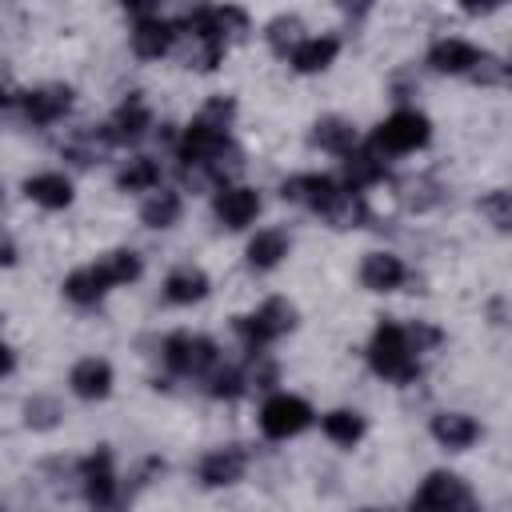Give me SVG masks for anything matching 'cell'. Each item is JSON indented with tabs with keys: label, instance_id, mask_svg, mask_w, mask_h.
Masks as SVG:
<instances>
[{
	"label": "cell",
	"instance_id": "obj_1",
	"mask_svg": "<svg viewBox=\"0 0 512 512\" xmlns=\"http://www.w3.org/2000/svg\"><path fill=\"white\" fill-rule=\"evenodd\" d=\"M364 356H368V368H372L380 380H388V384H412V380L420 376V356L412 352L408 332H404V324H396V320H380V324L372 328Z\"/></svg>",
	"mask_w": 512,
	"mask_h": 512
},
{
	"label": "cell",
	"instance_id": "obj_2",
	"mask_svg": "<svg viewBox=\"0 0 512 512\" xmlns=\"http://www.w3.org/2000/svg\"><path fill=\"white\" fill-rule=\"evenodd\" d=\"M296 324H300V312H296V304H292L288 296H268V300L256 304L252 312L232 316V332L240 336V344L248 348V356H256V352H264L268 344L284 340Z\"/></svg>",
	"mask_w": 512,
	"mask_h": 512
},
{
	"label": "cell",
	"instance_id": "obj_3",
	"mask_svg": "<svg viewBox=\"0 0 512 512\" xmlns=\"http://www.w3.org/2000/svg\"><path fill=\"white\" fill-rule=\"evenodd\" d=\"M76 480H80V492H84V504L92 512H124L128 508V492L116 476V460H112V448H92L84 460H76Z\"/></svg>",
	"mask_w": 512,
	"mask_h": 512
},
{
	"label": "cell",
	"instance_id": "obj_4",
	"mask_svg": "<svg viewBox=\"0 0 512 512\" xmlns=\"http://www.w3.org/2000/svg\"><path fill=\"white\" fill-rule=\"evenodd\" d=\"M160 356H164V368L172 376H184V380H208L224 360H220V344L204 332H168L164 344H160Z\"/></svg>",
	"mask_w": 512,
	"mask_h": 512
},
{
	"label": "cell",
	"instance_id": "obj_5",
	"mask_svg": "<svg viewBox=\"0 0 512 512\" xmlns=\"http://www.w3.org/2000/svg\"><path fill=\"white\" fill-rule=\"evenodd\" d=\"M368 144L380 156H412V152H420V148L432 144V120L420 108H396V112H388L372 128Z\"/></svg>",
	"mask_w": 512,
	"mask_h": 512
},
{
	"label": "cell",
	"instance_id": "obj_6",
	"mask_svg": "<svg viewBox=\"0 0 512 512\" xmlns=\"http://www.w3.org/2000/svg\"><path fill=\"white\" fill-rule=\"evenodd\" d=\"M408 512H480V500H476V492L464 476H456L448 468H436L412 492Z\"/></svg>",
	"mask_w": 512,
	"mask_h": 512
},
{
	"label": "cell",
	"instance_id": "obj_7",
	"mask_svg": "<svg viewBox=\"0 0 512 512\" xmlns=\"http://www.w3.org/2000/svg\"><path fill=\"white\" fill-rule=\"evenodd\" d=\"M128 12H132L128 48H132L136 60H164L180 44V32H176L172 16H164L156 4H128Z\"/></svg>",
	"mask_w": 512,
	"mask_h": 512
},
{
	"label": "cell",
	"instance_id": "obj_8",
	"mask_svg": "<svg viewBox=\"0 0 512 512\" xmlns=\"http://www.w3.org/2000/svg\"><path fill=\"white\" fill-rule=\"evenodd\" d=\"M256 424H260V436L264 440H276L280 444V440H292V436L308 432L316 424V408L304 396H296V392H272L260 404Z\"/></svg>",
	"mask_w": 512,
	"mask_h": 512
},
{
	"label": "cell",
	"instance_id": "obj_9",
	"mask_svg": "<svg viewBox=\"0 0 512 512\" xmlns=\"http://www.w3.org/2000/svg\"><path fill=\"white\" fill-rule=\"evenodd\" d=\"M76 104V88L64 84V80H48V84H36V88H24L16 92V108L20 116L32 124V128H52L60 124Z\"/></svg>",
	"mask_w": 512,
	"mask_h": 512
},
{
	"label": "cell",
	"instance_id": "obj_10",
	"mask_svg": "<svg viewBox=\"0 0 512 512\" xmlns=\"http://www.w3.org/2000/svg\"><path fill=\"white\" fill-rule=\"evenodd\" d=\"M152 128H156V116H152L148 100H144L140 92H128V96L112 108V116L100 124V136H104L108 148H132V144H140Z\"/></svg>",
	"mask_w": 512,
	"mask_h": 512
},
{
	"label": "cell",
	"instance_id": "obj_11",
	"mask_svg": "<svg viewBox=\"0 0 512 512\" xmlns=\"http://www.w3.org/2000/svg\"><path fill=\"white\" fill-rule=\"evenodd\" d=\"M260 212H264V196L248 184H224L212 192V216L228 232H244L248 224H256Z\"/></svg>",
	"mask_w": 512,
	"mask_h": 512
},
{
	"label": "cell",
	"instance_id": "obj_12",
	"mask_svg": "<svg viewBox=\"0 0 512 512\" xmlns=\"http://www.w3.org/2000/svg\"><path fill=\"white\" fill-rule=\"evenodd\" d=\"M340 192H344L340 180L328 176V172H296V176H288V180L280 184V200H288V204H296V208H308V212H316V216H324V212L336 204Z\"/></svg>",
	"mask_w": 512,
	"mask_h": 512
},
{
	"label": "cell",
	"instance_id": "obj_13",
	"mask_svg": "<svg viewBox=\"0 0 512 512\" xmlns=\"http://www.w3.org/2000/svg\"><path fill=\"white\" fill-rule=\"evenodd\" d=\"M248 464H252V456H248L244 444L208 448V452L200 456V464H196V480H200L204 488H232V484L244 480Z\"/></svg>",
	"mask_w": 512,
	"mask_h": 512
},
{
	"label": "cell",
	"instance_id": "obj_14",
	"mask_svg": "<svg viewBox=\"0 0 512 512\" xmlns=\"http://www.w3.org/2000/svg\"><path fill=\"white\" fill-rule=\"evenodd\" d=\"M480 60H484V48L464 36H440L428 44V56H424V64L440 76H472Z\"/></svg>",
	"mask_w": 512,
	"mask_h": 512
},
{
	"label": "cell",
	"instance_id": "obj_15",
	"mask_svg": "<svg viewBox=\"0 0 512 512\" xmlns=\"http://www.w3.org/2000/svg\"><path fill=\"white\" fill-rule=\"evenodd\" d=\"M356 276H360V288H368V292H384V296H388V292H400V288L412 280L408 264H404L396 252H384V248L364 252Z\"/></svg>",
	"mask_w": 512,
	"mask_h": 512
},
{
	"label": "cell",
	"instance_id": "obj_16",
	"mask_svg": "<svg viewBox=\"0 0 512 512\" xmlns=\"http://www.w3.org/2000/svg\"><path fill=\"white\" fill-rule=\"evenodd\" d=\"M112 384H116V372L104 356H84L68 368V392L84 404H96V400H108L112 396Z\"/></svg>",
	"mask_w": 512,
	"mask_h": 512
},
{
	"label": "cell",
	"instance_id": "obj_17",
	"mask_svg": "<svg viewBox=\"0 0 512 512\" xmlns=\"http://www.w3.org/2000/svg\"><path fill=\"white\" fill-rule=\"evenodd\" d=\"M288 252H292V236H288V228H280V224L256 228V232L248 236V244H244V260H248L252 272H272V268H280V264L288 260Z\"/></svg>",
	"mask_w": 512,
	"mask_h": 512
},
{
	"label": "cell",
	"instance_id": "obj_18",
	"mask_svg": "<svg viewBox=\"0 0 512 512\" xmlns=\"http://www.w3.org/2000/svg\"><path fill=\"white\" fill-rule=\"evenodd\" d=\"M428 436H432L444 452H468V448L484 436V428H480V420L468 416V412H436V416L428 420Z\"/></svg>",
	"mask_w": 512,
	"mask_h": 512
},
{
	"label": "cell",
	"instance_id": "obj_19",
	"mask_svg": "<svg viewBox=\"0 0 512 512\" xmlns=\"http://www.w3.org/2000/svg\"><path fill=\"white\" fill-rule=\"evenodd\" d=\"M344 176H340V188H348V192H360L364 196V188H372V184H380L384 176H388V160L372 148V144H356L344 160Z\"/></svg>",
	"mask_w": 512,
	"mask_h": 512
},
{
	"label": "cell",
	"instance_id": "obj_20",
	"mask_svg": "<svg viewBox=\"0 0 512 512\" xmlns=\"http://www.w3.org/2000/svg\"><path fill=\"white\" fill-rule=\"evenodd\" d=\"M208 292H212V280H208V272L200 264H176L164 276V288H160L164 304H176V308L200 304V300H208Z\"/></svg>",
	"mask_w": 512,
	"mask_h": 512
},
{
	"label": "cell",
	"instance_id": "obj_21",
	"mask_svg": "<svg viewBox=\"0 0 512 512\" xmlns=\"http://www.w3.org/2000/svg\"><path fill=\"white\" fill-rule=\"evenodd\" d=\"M308 144L320 148V152H328V156H340V160H344V156L360 144V136H356V124H352L348 116L328 112V116H316V120H312Z\"/></svg>",
	"mask_w": 512,
	"mask_h": 512
},
{
	"label": "cell",
	"instance_id": "obj_22",
	"mask_svg": "<svg viewBox=\"0 0 512 512\" xmlns=\"http://www.w3.org/2000/svg\"><path fill=\"white\" fill-rule=\"evenodd\" d=\"M336 56H340V36H332V32L312 36V32H308V36L292 48L288 64H292V72H300V76H316V72H328V68L336 64Z\"/></svg>",
	"mask_w": 512,
	"mask_h": 512
},
{
	"label": "cell",
	"instance_id": "obj_23",
	"mask_svg": "<svg viewBox=\"0 0 512 512\" xmlns=\"http://www.w3.org/2000/svg\"><path fill=\"white\" fill-rule=\"evenodd\" d=\"M20 192H24L36 208H44V212H64V208L76 200V188H72V180H68L64 172H32V176L20 184Z\"/></svg>",
	"mask_w": 512,
	"mask_h": 512
},
{
	"label": "cell",
	"instance_id": "obj_24",
	"mask_svg": "<svg viewBox=\"0 0 512 512\" xmlns=\"http://www.w3.org/2000/svg\"><path fill=\"white\" fill-rule=\"evenodd\" d=\"M60 292H64V300H68L72 308H96V304L112 292V284L104 280V272H100V268H96V260H92V264L72 268V272L64 276Z\"/></svg>",
	"mask_w": 512,
	"mask_h": 512
},
{
	"label": "cell",
	"instance_id": "obj_25",
	"mask_svg": "<svg viewBox=\"0 0 512 512\" xmlns=\"http://www.w3.org/2000/svg\"><path fill=\"white\" fill-rule=\"evenodd\" d=\"M180 216H184V196H180L176 188H164V184H160L156 192H148V196L140 200V224L152 228V232L176 228Z\"/></svg>",
	"mask_w": 512,
	"mask_h": 512
},
{
	"label": "cell",
	"instance_id": "obj_26",
	"mask_svg": "<svg viewBox=\"0 0 512 512\" xmlns=\"http://www.w3.org/2000/svg\"><path fill=\"white\" fill-rule=\"evenodd\" d=\"M160 176H164V172H160V160H156V156L136 152V156H128V160L116 168V176H112V180H116V188H120V192H132V196H136V192H144V196H148V192H156V188H160Z\"/></svg>",
	"mask_w": 512,
	"mask_h": 512
},
{
	"label": "cell",
	"instance_id": "obj_27",
	"mask_svg": "<svg viewBox=\"0 0 512 512\" xmlns=\"http://www.w3.org/2000/svg\"><path fill=\"white\" fill-rule=\"evenodd\" d=\"M320 420V432L336 444V448H356L360 440H364V432H368V420L356 412V408H332V412H324V416H316Z\"/></svg>",
	"mask_w": 512,
	"mask_h": 512
},
{
	"label": "cell",
	"instance_id": "obj_28",
	"mask_svg": "<svg viewBox=\"0 0 512 512\" xmlns=\"http://www.w3.org/2000/svg\"><path fill=\"white\" fill-rule=\"evenodd\" d=\"M304 36H308V28H304V20H300L296 12H276V16L264 24V44H268L272 56H280V60H288L292 48H296Z\"/></svg>",
	"mask_w": 512,
	"mask_h": 512
},
{
	"label": "cell",
	"instance_id": "obj_29",
	"mask_svg": "<svg viewBox=\"0 0 512 512\" xmlns=\"http://www.w3.org/2000/svg\"><path fill=\"white\" fill-rule=\"evenodd\" d=\"M96 268L104 272V280H108L112 288L136 284V280L144 276V260H140V252H132V248H108L104 256H96Z\"/></svg>",
	"mask_w": 512,
	"mask_h": 512
},
{
	"label": "cell",
	"instance_id": "obj_30",
	"mask_svg": "<svg viewBox=\"0 0 512 512\" xmlns=\"http://www.w3.org/2000/svg\"><path fill=\"white\" fill-rule=\"evenodd\" d=\"M20 416H24V428L28 432H56L64 424V404L52 392H32L20 404Z\"/></svg>",
	"mask_w": 512,
	"mask_h": 512
},
{
	"label": "cell",
	"instance_id": "obj_31",
	"mask_svg": "<svg viewBox=\"0 0 512 512\" xmlns=\"http://www.w3.org/2000/svg\"><path fill=\"white\" fill-rule=\"evenodd\" d=\"M396 200H400L408 212H432V208H440L444 188H440L432 176H404V180L396 184Z\"/></svg>",
	"mask_w": 512,
	"mask_h": 512
},
{
	"label": "cell",
	"instance_id": "obj_32",
	"mask_svg": "<svg viewBox=\"0 0 512 512\" xmlns=\"http://www.w3.org/2000/svg\"><path fill=\"white\" fill-rule=\"evenodd\" d=\"M324 220L332 224V228H368L372 224V208H368V200L360 196V192H340L336 196V204L324 212Z\"/></svg>",
	"mask_w": 512,
	"mask_h": 512
},
{
	"label": "cell",
	"instance_id": "obj_33",
	"mask_svg": "<svg viewBox=\"0 0 512 512\" xmlns=\"http://www.w3.org/2000/svg\"><path fill=\"white\" fill-rule=\"evenodd\" d=\"M204 392L212 400H240L248 392V376H244V364H220L208 380H204Z\"/></svg>",
	"mask_w": 512,
	"mask_h": 512
},
{
	"label": "cell",
	"instance_id": "obj_34",
	"mask_svg": "<svg viewBox=\"0 0 512 512\" xmlns=\"http://www.w3.org/2000/svg\"><path fill=\"white\" fill-rule=\"evenodd\" d=\"M476 208H480V216H488V224H492L496 232H508V224H512V192H508V188L484 192V196L476 200Z\"/></svg>",
	"mask_w": 512,
	"mask_h": 512
},
{
	"label": "cell",
	"instance_id": "obj_35",
	"mask_svg": "<svg viewBox=\"0 0 512 512\" xmlns=\"http://www.w3.org/2000/svg\"><path fill=\"white\" fill-rule=\"evenodd\" d=\"M196 116L208 120V124H216V128H224V132H232V120H236V96L216 92V96H208V100L200 104Z\"/></svg>",
	"mask_w": 512,
	"mask_h": 512
},
{
	"label": "cell",
	"instance_id": "obj_36",
	"mask_svg": "<svg viewBox=\"0 0 512 512\" xmlns=\"http://www.w3.org/2000/svg\"><path fill=\"white\" fill-rule=\"evenodd\" d=\"M404 332H408V344H412L416 356H424V352L444 344V332L436 324H428V320H412V324H404Z\"/></svg>",
	"mask_w": 512,
	"mask_h": 512
},
{
	"label": "cell",
	"instance_id": "obj_37",
	"mask_svg": "<svg viewBox=\"0 0 512 512\" xmlns=\"http://www.w3.org/2000/svg\"><path fill=\"white\" fill-rule=\"evenodd\" d=\"M468 80H476V84H484V88H504V84H508V64H504L500 56L484 52V60L476 64V72H472Z\"/></svg>",
	"mask_w": 512,
	"mask_h": 512
},
{
	"label": "cell",
	"instance_id": "obj_38",
	"mask_svg": "<svg viewBox=\"0 0 512 512\" xmlns=\"http://www.w3.org/2000/svg\"><path fill=\"white\" fill-rule=\"evenodd\" d=\"M16 256H20V252H16V240L0 228V268H12V264H16Z\"/></svg>",
	"mask_w": 512,
	"mask_h": 512
},
{
	"label": "cell",
	"instance_id": "obj_39",
	"mask_svg": "<svg viewBox=\"0 0 512 512\" xmlns=\"http://www.w3.org/2000/svg\"><path fill=\"white\" fill-rule=\"evenodd\" d=\"M16 372V352H12V344L0 336V376H12Z\"/></svg>",
	"mask_w": 512,
	"mask_h": 512
},
{
	"label": "cell",
	"instance_id": "obj_40",
	"mask_svg": "<svg viewBox=\"0 0 512 512\" xmlns=\"http://www.w3.org/2000/svg\"><path fill=\"white\" fill-rule=\"evenodd\" d=\"M8 108H16V92L0 88V112H8Z\"/></svg>",
	"mask_w": 512,
	"mask_h": 512
},
{
	"label": "cell",
	"instance_id": "obj_41",
	"mask_svg": "<svg viewBox=\"0 0 512 512\" xmlns=\"http://www.w3.org/2000/svg\"><path fill=\"white\" fill-rule=\"evenodd\" d=\"M356 512H384V508H356Z\"/></svg>",
	"mask_w": 512,
	"mask_h": 512
},
{
	"label": "cell",
	"instance_id": "obj_42",
	"mask_svg": "<svg viewBox=\"0 0 512 512\" xmlns=\"http://www.w3.org/2000/svg\"><path fill=\"white\" fill-rule=\"evenodd\" d=\"M0 512H4V508H0Z\"/></svg>",
	"mask_w": 512,
	"mask_h": 512
}]
</instances>
